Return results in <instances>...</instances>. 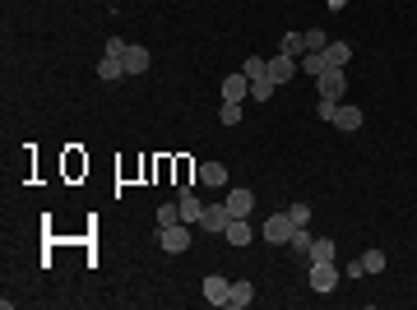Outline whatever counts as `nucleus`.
Segmentation results:
<instances>
[{
  "instance_id": "obj_22",
  "label": "nucleus",
  "mask_w": 417,
  "mask_h": 310,
  "mask_svg": "<svg viewBox=\"0 0 417 310\" xmlns=\"http://www.w3.org/2000/svg\"><path fill=\"white\" fill-rule=\"evenodd\" d=\"M315 260H334V241H311V255H306V264H315Z\"/></svg>"
},
{
  "instance_id": "obj_32",
  "label": "nucleus",
  "mask_w": 417,
  "mask_h": 310,
  "mask_svg": "<svg viewBox=\"0 0 417 310\" xmlns=\"http://www.w3.org/2000/svg\"><path fill=\"white\" fill-rule=\"evenodd\" d=\"M324 5H329L334 14H343V5H348V0H324Z\"/></svg>"
},
{
  "instance_id": "obj_11",
  "label": "nucleus",
  "mask_w": 417,
  "mask_h": 310,
  "mask_svg": "<svg viewBox=\"0 0 417 310\" xmlns=\"http://www.w3.org/2000/svg\"><path fill=\"white\" fill-rule=\"evenodd\" d=\"M121 65H125V75H144V70H149V51L130 42V47L121 51Z\"/></svg>"
},
{
  "instance_id": "obj_4",
  "label": "nucleus",
  "mask_w": 417,
  "mask_h": 310,
  "mask_svg": "<svg viewBox=\"0 0 417 310\" xmlns=\"http://www.w3.org/2000/svg\"><path fill=\"white\" fill-rule=\"evenodd\" d=\"M204 301H209V306H228L232 301V282L223 278V273H209V278H204Z\"/></svg>"
},
{
  "instance_id": "obj_15",
  "label": "nucleus",
  "mask_w": 417,
  "mask_h": 310,
  "mask_svg": "<svg viewBox=\"0 0 417 310\" xmlns=\"http://www.w3.org/2000/svg\"><path fill=\"white\" fill-rule=\"evenodd\" d=\"M297 65H302V75H315V79H320L324 70H329V61H324V51H306V56H302Z\"/></svg>"
},
{
  "instance_id": "obj_10",
  "label": "nucleus",
  "mask_w": 417,
  "mask_h": 310,
  "mask_svg": "<svg viewBox=\"0 0 417 310\" xmlns=\"http://www.w3.org/2000/svg\"><path fill=\"white\" fill-rule=\"evenodd\" d=\"M250 97V75H228L223 79V102H246Z\"/></svg>"
},
{
  "instance_id": "obj_16",
  "label": "nucleus",
  "mask_w": 417,
  "mask_h": 310,
  "mask_svg": "<svg viewBox=\"0 0 417 310\" xmlns=\"http://www.w3.org/2000/svg\"><path fill=\"white\" fill-rule=\"evenodd\" d=\"M98 79H125V65H121V56H102V61H98Z\"/></svg>"
},
{
  "instance_id": "obj_26",
  "label": "nucleus",
  "mask_w": 417,
  "mask_h": 310,
  "mask_svg": "<svg viewBox=\"0 0 417 310\" xmlns=\"http://www.w3.org/2000/svg\"><path fill=\"white\" fill-rule=\"evenodd\" d=\"M324 47H329V32H324V28H311L306 32V51H324Z\"/></svg>"
},
{
  "instance_id": "obj_13",
  "label": "nucleus",
  "mask_w": 417,
  "mask_h": 310,
  "mask_svg": "<svg viewBox=\"0 0 417 310\" xmlns=\"http://www.w3.org/2000/svg\"><path fill=\"white\" fill-rule=\"evenodd\" d=\"M324 61H329V70H348L353 47H348V42H329V47H324Z\"/></svg>"
},
{
  "instance_id": "obj_23",
  "label": "nucleus",
  "mask_w": 417,
  "mask_h": 310,
  "mask_svg": "<svg viewBox=\"0 0 417 310\" xmlns=\"http://www.w3.org/2000/svg\"><path fill=\"white\" fill-rule=\"evenodd\" d=\"M357 260H362L367 273H385V255H380V250H367V255H357Z\"/></svg>"
},
{
  "instance_id": "obj_3",
  "label": "nucleus",
  "mask_w": 417,
  "mask_h": 310,
  "mask_svg": "<svg viewBox=\"0 0 417 310\" xmlns=\"http://www.w3.org/2000/svg\"><path fill=\"white\" fill-rule=\"evenodd\" d=\"M293 227H297V222L288 213H269V222H264V241H269V246H288Z\"/></svg>"
},
{
  "instance_id": "obj_2",
  "label": "nucleus",
  "mask_w": 417,
  "mask_h": 310,
  "mask_svg": "<svg viewBox=\"0 0 417 310\" xmlns=\"http://www.w3.org/2000/svg\"><path fill=\"white\" fill-rule=\"evenodd\" d=\"M158 246L167 250V255L190 250V222H167V227H158Z\"/></svg>"
},
{
  "instance_id": "obj_28",
  "label": "nucleus",
  "mask_w": 417,
  "mask_h": 310,
  "mask_svg": "<svg viewBox=\"0 0 417 310\" xmlns=\"http://www.w3.org/2000/svg\"><path fill=\"white\" fill-rule=\"evenodd\" d=\"M315 116H320V121H334V116H339V102L320 97V102H315Z\"/></svg>"
},
{
  "instance_id": "obj_8",
  "label": "nucleus",
  "mask_w": 417,
  "mask_h": 310,
  "mask_svg": "<svg viewBox=\"0 0 417 310\" xmlns=\"http://www.w3.org/2000/svg\"><path fill=\"white\" fill-rule=\"evenodd\" d=\"M228 222H232L228 204H209V209H204V217H200V232H228Z\"/></svg>"
},
{
  "instance_id": "obj_14",
  "label": "nucleus",
  "mask_w": 417,
  "mask_h": 310,
  "mask_svg": "<svg viewBox=\"0 0 417 310\" xmlns=\"http://www.w3.org/2000/svg\"><path fill=\"white\" fill-rule=\"evenodd\" d=\"M283 56H293V61H302L306 56V32H283Z\"/></svg>"
},
{
  "instance_id": "obj_24",
  "label": "nucleus",
  "mask_w": 417,
  "mask_h": 310,
  "mask_svg": "<svg viewBox=\"0 0 417 310\" xmlns=\"http://www.w3.org/2000/svg\"><path fill=\"white\" fill-rule=\"evenodd\" d=\"M241 75H250V79L269 75V61H264V56H246V65H241Z\"/></svg>"
},
{
  "instance_id": "obj_18",
  "label": "nucleus",
  "mask_w": 417,
  "mask_h": 310,
  "mask_svg": "<svg viewBox=\"0 0 417 310\" xmlns=\"http://www.w3.org/2000/svg\"><path fill=\"white\" fill-rule=\"evenodd\" d=\"M274 88H278V84H274V79H269V75L250 79V102H269V97H274Z\"/></svg>"
},
{
  "instance_id": "obj_29",
  "label": "nucleus",
  "mask_w": 417,
  "mask_h": 310,
  "mask_svg": "<svg viewBox=\"0 0 417 310\" xmlns=\"http://www.w3.org/2000/svg\"><path fill=\"white\" fill-rule=\"evenodd\" d=\"M288 217H293L297 227H306V222H311V204H293V209H288Z\"/></svg>"
},
{
  "instance_id": "obj_6",
  "label": "nucleus",
  "mask_w": 417,
  "mask_h": 310,
  "mask_svg": "<svg viewBox=\"0 0 417 310\" xmlns=\"http://www.w3.org/2000/svg\"><path fill=\"white\" fill-rule=\"evenodd\" d=\"M176 204H181V222H190V227H200V217H204V209H209V204H200V200H195V190H190V186H181Z\"/></svg>"
},
{
  "instance_id": "obj_9",
  "label": "nucleus",
  "mask_w": 417,
  "mask_h": 310,
  "mask_svg": "<svg viewBox=\"0 0 417 310\" xmlns=\"http://www.w3.org/2000/svg\"><path fill=\"white\" fill-rule=\"evenodd\" d=\"M302 75V65L293 61V56H283V51H278L274 61H269V79H274V84H288V79H297Z\"/></svg>"
},
{
  "instance_id": "obj_1",
  "label": "nucleus",
  "mask_w": 417,
  "mask_h": 310,
  "mask_svg": "<svg viewBox=\"0 0 417 310\" xmlns=\"http://www.w3.org/2000/svg\"><path fill=\"white\" fill-rule=\"evenodd\" d=\"M306 287L311 292H334V287H339V264L334 260H315L306 269Z\"/></svg>"
},
{
  "instance_id": "obj_20",
  "label": "nucleus",
  "mask_w": 417,
  "mask_h": 310,
  "mask_svg": "<svg viewBox=\"0 0 417 310\" xmlns=\"http://www.w3.org/2000/svg\"><path fill=\"white\" fill-rule=\"evenodd\" d=\"M250 301H255V287H250L246 278L232 282V301H228V306H232V310H241V306H250Z\"/></svg>"
},
{
  "instance_id": "obj_17",
  "label": "nucleus",
  "mask_w": 417,
  "mask_h": 310,
  "mask_svg": "<svg viewBox=\"0 0 417 310\" xmlns=\"http://www.w3.org/2000/svg\"><path fill=\"white\" fill-rule=\"evenodd\" d=\"M334 125H339V130H362V111L348 107V102H339V116H334Z\"/></svg>"
},
{
  "instance_id": "obj_30",
  "label": "nucleus",
  "mask_w": 417,
  "mask_h": 310,
  "mask_svg": "<svg viewBox=\"0 0 417 310\" xmlns=\"http://www.w3.org/2000/svg\"><path fill=\"white\" fill-rule=\"evenodd\" d=\"M125 47H130V42H125V37H107V51H102V56H121Z\"/></svg>"
},
{
  "instance_id": "obj_5",
  "label": "nucleus",
  "mask_w": 417,
  "mask_h": 310,
  "mask_svg": "<svg viewBox=\"0 0 417 310\" xmlns=\"http://www.w3.org/2000/svg\"><path fill=\"white\" fill-rule=\"evenodd\" d=\"M315 84H320V97H329V102H343V88H348V75H343V70H324V75L315 79Z\"/></svg>"
},
{
  "instance_id": "obj_31",
  "label": "nucleus",
  "mask_w": 417,
  "mask_h": 310,
  "mask_svg": "<svg viewBox=\"0 0 417 310\" xmlns=\"http://www.w3.org/2000/svg\"><path fill=\"white\" fill-rule=\"evenodd\" d=\"M362 273H367V269H362V260H348V264H343V278H362Z\"/></svg>"
},
{
  "instance_id": "obj_19",
  "label": "nucleus",
  "mask_w": 417,
  "mask_h": 310,
  "mask_svg": "<svg viewBox=\"0 0 417 310\" xmlns=\"http://www.w3.org/2000/svg\"><path fill=\"white\" fill-rule=\"evenodd\" d=\"M200 181H204V186H228V167H223V162H204Z\"/></svg>"
},
{
  "instance_id": "obj_27",
  "label": "nucleus",
  "mask_w": 417,
  "mask_h": 310,
  "mask_svg": "<svg viewBox=\"0 0 417 310\" xmlns=\"http://www.w3.org/2000/svg\"><path fill=\"white\" fill-rule=\"evenodd\" d=\"M167 222H181V204H163L158 209V227H167Z\"/></svg>"
},
{
  "instance_id": "obj_12",
  "label": "nucleus",
  "mask_w": 417,
  "mask_h": 310,
  "mask_svg": "<svg viewBox=\"0 0 417 310\" xmlns=\"http://www.w3.org/2000/svg\"><path fill=\"white\" fill-rule=\"evenodd\" d=\"M223 236H228L232 246H250V241H255V227H250L246 217H232V222H228V232H223Z\"/></svg>"
},
{
  "instance_id": "obj_7",
  "label": "nucleus",
  "mask_w": 417,
  "mask_h": 310,
  "mask_svg": "<svg viewBox=\"0 0 417 310\" xmlns=\"http://www.w3.org/2000/svg\"><path fill=\"white\" fill-rule=\"evenodd\" d=\"M223 204H228V213H232V217H250V209H255V195H250L246 186H232Z\"/></svg>"
},
{
  "instance_id": "obj_21",
  "label": "nucleus",
  "mask_w": 417,
  "mask_h": 310,
  "mask_svg": "<svg viewBox=\"0 0 417 310\" xmlns=\"http://www.w3.org/2000/svg\"><path fill=\"white\" fill-rule=\"evenodd\" d=\"M311 241H315V236H311L306 227H293V236H288V246H293V255H302V260L311 255Z\"/></svg>"
},
{
  "instance_id": "obj_25",
  "label": "nucleus",
  "mask_w": 417,
  "mask_h": 310,
  "mask_svg": "<svg viewBox=\"0 0 417 310\" xmlns=\"http://www.w3.org/2000/svg\"><path fill=\"white\" fill-rule=\"evenodd\" d=\"M241 116H246V111H241V102H223V111H218V121H223V125H237Z\"/></svg>"
}]
</instances>
